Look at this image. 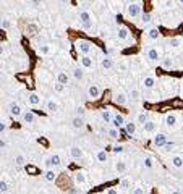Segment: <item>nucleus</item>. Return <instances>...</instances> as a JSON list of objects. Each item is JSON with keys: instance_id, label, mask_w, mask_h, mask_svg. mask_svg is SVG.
<instances>
[{"instance_id": "6ab92c4d", "label": "nucleus", "mask_w": 183, "mask_h": 194, "mask_svg": "<svg viewBox=\"0 0 183 194\" xmlns=\"http://www.w3.org/2000/svg\"><path fill=\"white\" fill-rule=\"evenodd\" d=\"M143 84H144L146 89H152V87L156 86V78H154V76H146L143 79Z\"/></svg>"}, {"instance_id": "b1692460", "label": "nucleus", "mask_w": 183, "mask_h": 194, "mask_svg": "<svg viewBox=\"0 0 183 194\" xmlns=\"http://www.w3.org/2000/svg\"><path fill=\"white\" fill-rule=\"evenodd\" d=\"M128 99H130L131 102H138V100L141 99V92H139L138 89H130V92H128Z\"/></svg>"}, {"instance_id": "72a5a7b5", "label": "nucleus", "mask_w": 183, "mask_h": 194, "mask_svg": "<svg viewBox=\"0 0 183 194\" xmlns=\"http://www.w3.org/2000/svg\"><path fill=\"white\" fill-rule=\"evenodd\" d=\"M57 81L66 86V84H68V74H66L65 71H60L59 74H57Z\"/></svg>"}, {"instance_id": "ddd939ff", "label": "nucleus", "mask_w": 183, "mask_h": 194, "mask_svg": "<svg viewBox=\"0 0 183 194\" xmlns=\"http://www.w3.org/2000/svg\"><path fill=\"white\" fill-rule=\"evenodd\" d=\"M8 110H10V115H12V116H15V118H18V116H21V115H23L21 107L18 105V104H15V102H12V104H10Z\"/></svg>"}, {"instance_id": "8fccbe9b", "label": "nucleus", "mask_w": 183, "mask_h": 194, "mask_svg": "<svg viewBox=\"0 0 183 194\" xmlns=\"http://www.w3.org/2000/svg\"><path fill=\"white\" fill-rule=\"evenodd\" d=\"M133 192H134V194H143V192H144V189H141V188H134V189H133Z\"/></svg>"}, {"instance_id": "603ef678", "label": "nucleus", "mask_w": 183, "mask_h": 194, "mask_svg": "<svg viewBox=\"0 0 183 194\" xmlns=\"http://www.w3.org/2000/svg\"><path fill=\"white\" fill-rule=\"evenodd\" d=\"M3 52H5V48H3L2 44H0V55H3Z\"/></svg>"}, {"instance_id": "20e7f679", "label": "nucleus", "mask_w": 183, "mask_h": 194, "mask_svg": "<svg viewBox=\"0 0 183 194\" xmlns=\"http://www.w3.org/2000/svg\"><path fill=\"white\" fill-rule=\"evenodd\" d=\"M60 163H62V159H60V155H57V154H52L45 159V165L49 168H55V167H59Z\"/></svg>"}, {"instance_id": "5701e85b", "label": "nucleus", "mask_w": 183, "mask_h": 194, "mask_svg": "<svg viewBox=\"0 0 183 194\" xmlns=\"http://www.w3.org/2000/svg\"><path fill=\"white\" fill-rule=\"evenodd\" d=\"M170 162H172V165L175 168H183V157L181 155H173V157L170 159Z\"/></svg>"}, {"instance_id": "f257e3e1", "label": "nucleus", "mask_w": 183, "mask_h": 194, "mask_svg": "<svg viewBox=\"0 0 183 194\" xmlns=\"http://www.w3.org/2000/svg\"><path fill=\"white\" fill-rule=\"evenodd\" d=\"M78 19L81 23V28L86 29V31H89V29L94 28V18H92L91 12H88V10H81L80 15H78Z\"/></svg>"}, {"instance_id": "4be33fe9", "label": "nucleus", "mask_w": 183, "mask_h": 194, "mask_svg": "<svg viewBox=\"0 0 183 194\" xmlns=\"http://www.w3.org/2000/svg\"><path fill=\"white\" fill-rule=\"evenodd\" d=\"M123 126H125V131H127V134L133 136L134 133H136V123H133V121H127Z\"/></svg>"}, {"instance_id": "6e6552de", "label": "nucleus", "mask_w": 183, "mask_h": 194, "mask_svg": "<svg viewBox=\"0 0 183 194\" xmlns=\"http://www.w3.org/2000/svg\"><path fill=\"white\" fill-rule=\"evenodd\" d=\"M54 52V48L50 44H41L39 47H37V55H42V57H47L50 55Z\"/></svg>"}, {"instance_id": "ea45409f", "label": "nucleus", "mask_w": 183, "mask_h": 194, "mask_svg": "<svg viewBox=\"0 0 183 194\" xmlns=\"http://www.w3.org/2000/svg\"><path fill=\"white\" fill-rule=\"evenodd\" d=\"M117 68L120 71H128V63L125 62V60H120L118 63H117Z\"/></svg>"}, {"instance_id": "a18cd8bd", "label": "nucleus", "mask_w": 183, "mask_h": 194, "mask_svg": "<svg viewBox=\"0 0 183 194\" xmlns=\"http://www.w3.org/2000/svg\"><path fill=\"white\" fill-rule=\"evenodd\" d=\"M112 151H113V154H122L125 151V147H123V146H113Z\"/></svg>"}, {"instance_id": "c9c22d12", "label": "nucleus", "mask_w": 183, "mask_h": 194, "mask_svg": "<svg viewBox=\"0 0 183 194\" xmlns=\"http://www.w3.org/2000/svg\"><path fill=\"white\" fill-rule=\"evenodd\" d=\"M107 134L110 136L112 139H118V136H120V133H118V128H117V126H113V128H109V130H107Z\"/></svg>"}, {"instance_id": "58836bf2", "label": "nucleus", "mask_w": 183, "mask_h": 194, "mask_svg": "<svg viewBox=\"0 0 183 194\" xmlns=\"http://www.w3.org/2000/svg\"><path fill=\"white\" fill-rule=\"evenodd\" d=\"M54 91H55V92H59V94H62V92L65 91V84H62V83L57 81V83L54 84Z\"/></svg>"}, {"instance_id": "aec40b11", "label": "nucleus", "mask_w": 183, "mask_h": 194, "mask_svg": "<svg viewBox=\"0 0 183 194\" xmlns=\"http://www.w3.org/2000/svg\"><path fill=\"white\" fill-rule=\"evenodd\" d=\"M107 159H109V154H107V151H97V152H96V160H97L99 163L107 162Z\"/></svg>"}, {"instance_id": "423d86ee", "label": "nucleus", "mask_w": 183, "mask_h": 194, "mask_svg": "<svg viewBox=\"0 0 183 194\" xmlns=\"http://www.w3.org/2000/svg\"><path fill=\"white\" fill-rule=\"evenodd\" d=\"M177 125H178V116L175 113H169L165 115V126L169 130H173V128H177Z\"/></svg>"}, {"instance_id": "864d4df0", "label": "nucleus", "mask_w": 183, "mask_h": 194, "mask_svg": "<svg viewBox=\"0 0 183 194\" xmlns=\"http://www.w3.org/2000/svg\"><path fill=\"white\" fill-rule=\"evenodd\" d=\"M5 146H7V142H5V141H0V147H5Z\"/></svg>"}, {"instance_id": "49530a36", "label": "nucleus", "mask_w": 183, "mask_h": 194, "mask_svg": "<svg viewBox=\"0 0 183 194\" xmlns=\"http://www.w3.org/2000/svg\"><path fill=\"white\" fill-rule=\"evenodd\" d=\"M84 113H86V110L83 109V107H78V109H76V115L78 116H84Z\"/></svg>"}, {"instance_id": "f03ea898", "label": "nucleus", "mask_w": 183, "mask_h": 194, "mask_svg": "<svg viewBox=\"0 0 183 194\" xmlns=\"http://www.w3.org/2000/svg\"><path fill=\"white\" fill-rule=\"evenodd\" d=\"M76 47V52L81 54V55H89L92 52V44L89 41H84V39H80V41L75 42Z\"/></svg>"}, {"instance_id": "0eeeda50", "label": "nucleus", "mask_w": 183, "mask_h": 194, "mask_svg": "<svg viewBox=\"0 0 183 194\" xmlns=\"http://www.w3.org/2000/svg\"><path fill=\"white\" fill-rule=\"evenodd\" d=\"M113 102L117 104V105H127V102H128V95L125 94V92H122V91H118V92H115L113 94Z\"/></svg>"}, {"instance_id": "e433bc0d", "label": "nucleus", "mask_w": 183, "mask_h": 194, "mask_svg": "<svg viewBox=\"0 0 183 194\" xmlns=\"http://www.w3.org/2000/svg\"><path fill=\"white\" fill-rule=\"evenodd\" d=\"M15 163L18 165V167H23V165L26 163V157H24V155H23V154H20V155H16V157H15Z\"/></svg>"}, {"instance_id": "5fc2aeb1", "label": "nucleus", "mask_w": 183, "mask_h": 194, "mask_svg": "<svg viewBox=\"0 0 183 194\" xmlns=\"http://www.w3.org/2000/svg\"><path fill=\"white\" fill-rule=\"evenodd\" d=\"M60 2H62V3H68V2H70V0H60Z\"/></svg>"}, {"instance_id": "de8ad7c7", "label": "nucleus", "mask_w": 183, "mask_h": 194, "mask_svg": "<svg viewBox=\"0 0 183 194\" xmlns=\"http://www.w3.org/2000/svg\"><path fill=\"white\" fill-rule=\"evenodd\" d=\"M7 130V123L5 121H0V133H3Z\"/></svg>"}, {"instance_id": "6e6d98bb", "label": "nucleus", "mask_w": 183, "mask_h": 194, "mask_svg": "<svg viewBox=\"0 0 183 194\" xmlns=\"http://www.w3.org/2000/svg\"><path fill=\"white\" fill-rule=\"evenodd\" d=\"M2 19H3V18H2V15H0V23H2Z\"/></svg>"}, {"instance_id": "9b49d317", "label": "nucleus", "mask_w": 183, "mask_h": 194, "mask_svg": "<svg viewBox=\"0 0 183 194\" xmlns=\"http://www.w3.org/2000/svg\"><path fill=\"white\" fill-rule=\"evenodd\" d=\"M80 63H81V66H83V68L89 70V68H92V66H94V58H92V57H89V55H81Z\"/></svg>"}, {"instance_id": "412c9836", "label": "nucleus", "mask_w": 183, "mask_h": 194, "mask_svg": "<svg viewBox=\"0 0 183 194\" xmlns=\"http://www.w3.org/2000/svg\"><path fill=\"white\" fill-rule=\"evenodd\" d=\"M101 66L104 68V70H110V68H113V60L110 57H104L101 60Z\"/></svg>"}, {"instance_id": "9d476101", "label": "nucleus", "mask_w": 183, "mask_h": 194, "mask_svg": "<svg viewBox=\"0 0 183 194\" xmlns=\"http://www.w3.org/2000/svg\"><path fill=\"white\" fill-rule=\"evenodd\" d=\"M154 146H157V147H164L167 142V136L164 134V133H157L156 136H154V139H152Z\"/></svg>"}, {"instance_id": "79ce46f5", "label": "nucleus", "mask_w": 183, "mask_h": 194, "mask_svg": "<svg viewBox=\"0 0 183 194\" xmlns=\"http://www.w3.org/2000/svg\"><path fill=\"white\" fill-rule=\"evenodd\" d=\"M0 26H2L3 29H10V28H12V21H10L8 18H3L2 23H0Z\"/></svg>"}, {"instance_id": "1a4fd4ad", "label": "nucleus", "mask_w": 183, "mask_h": 194, "mask_svg": "<svg viewBox=\"0 0 183 194\" xmlns=\"http://www.w3.org/2000/svg\"><path fill=\"white\" fill-rule=\"evenodd\" d=\"M88 95H89V99H99V95H101V89H99V86L97 84H89L88 87Z\"/></svg>"}, {"instance_id": "c85d7f7f", "label": "nucleus", "mask_w": 183, "mask_h": 194, "mask_svg": "<svg viewBox=\"0 0 183 194\" xmlns=\"http://www.w3.org/2000/svg\"><path fill=\"white\" fill-rule=\"evenodd\" d=\"M73 78H75L76 81H81L83 78H84V71H83V68H80V66L73 68Z\"/></svg>"}, {"instance_id": "2f4dec72", "label": "nucleus", "mask_w": 183, "mask_h": 194, "mask_svg": "<svg viewBox=\"0 0 183 194\" xmlns=\"http://www.w3.org/2000/svg\"><path fill=\"white\" fill-rule=\"evenodd\" d=\"M159 36H160V33H159V29H157V28H151L149 31H148V37L152 39V41L159 39Z\"/></svg>"}, {"instance_id": "f3484780", "label": "nucleus", "mask_w": 183, "mask_h": 194, "mask_svg": "<svg viewBox=\"0 0 183 194\" xmlns=\"http://www.w3.org/2000/svg\"><path fill=\"white\" fill-rule=\"evenodd\" d=\"M71 126L75 130H81V128H84V120H83V116H78L76 115L75 118L71 120Z\"/></svg>"}, {"instance_id": "3c124183", "label": "nucleus", "mask_w": 183, "mask_h": 194, "mask_svg": "<svg viewBox=\"0 0 183 194\" xmlns=\"http://www.w3.org/2000/svg\"><path fill=\"white\" fill-rule=\"evenodd\" d=\"M164 147H165V151H170V149L173 147V144H172V142H170V144H169V142H165V146H164Z\"/></svg>"}, {"instance_id": "7ed1b4c3", "label": "nucleus", "mask_w": 183, "mask_h": 194, "mask_svg": "<svg viewBox=\"0 0 183 194\" xmlns=\"http://www.w3.org/2000/svg\"><path fill=\"white\" fill-rule=\"evenodd\" d=\"M141 2H133V3H130L128 7H127V15L130 16V18H138L139 15H141Z\"/></svg>"}, {"instance_id": "a878e982", "label": "nucleus", "mask_w": 183, "mask_h": 194, "mask_svg": "<svg viewBox=\"0 0 183 194\" xmlns=\"http://www.w3.org/2000/svg\"><path fill=\"white\" fill-rule=\"evenodd\" d=\"M115 170H117L118 173H125L128 170V165L125 160H118V162H115Z\"/></svg>"}, {"instance_id": "a19ab883", "label": "nucleus", "mask_w": 183, "mask_h": 194, "mask_svg": "<svg viewBox=\"0 0 183 194\" xmlns=\"http://www.w3.org/2000/svg\"><path fill=\"white\" fill-rule=\"evenodd\" d=\"M146 121H148V113H146V112H141V113L138 115V123L144 125Z\"/></svg>"}, {"instance_id": "f704fd0d", "label": "nucleus", "mask_w": 183, "mask_h": 194, "mask_svg": "<svg viewBox=\"0 0 183 194\" xmlns=\"http://www.w3.org/2000/svg\"><path fill=\"white\" fill-rule=\"evenodd\" d=\"M162 66L165 68V70L172 68V66H173V58H172V57H164V58H162Z\"/></svg>"}, {"instance_id": "473e14b6", "label": "nucleus", "mask_w": 183, "mask_h": 194, "mask_svg": "<svg viewBox=\"0 0 183 194\" xmlns=\"http://www.w3.org/2000/svg\"><path fill=\"white\" fill-rule=\"evenodd\" d=\"M44 178H45V181H55V178H57V173L52 170V168H49L45 173H44Z\"/></svg>"}, {"instance_id": "c756f323", "label": "nucleus", "mask_w": 183, "mask_h": 194, "mask_svg": "<svg viewBox=\"0 0 183 194\" xmlns=\"http://www.w3.org/2000/svg\"><path fill=\"white\" fill-rule=\"evenodd\" d=\"M181 44H183V39L181 37H172V39H169V45L173 47V48H178Z\"/></svg>"}, {"instance_id": "cd10ccee", "label": "nucleus", "mask_w": 183, "mask_h": 194, "mask_svg": "<svg viewBox=\"0 0 183 194\" xmlns=\"http://www.w3.org/2000/svg\"><path fill=\"white\" fill-rule=\"evenodd\" d=\"M34 120H36V115H34L33 112L26 110V112L23 113V121H24V123H34Z\"/></svg>"}, {"instance_id": "a211bd4d", "label": "nucleus", "mask_w": 183, "mask_h": 194, "mask_svg": "<svg viewBox=\"0 0 183 194\" xmlns=\"http://www.w3.org/2000/svg\"><path fill=\"white\" fill-rule=\"evenodd\" d=\"M101 116H102V120L105 121V123H110L112 121V118H113V115H112V112H110V109H102V112H101Z\"/></svg>"}, {"instance_id": "39448f33", "label": "nucleus", "mask_w": 183, "mask_h": 194, "mask_svg": "<svg viewBox=\"0 0 183 194\" xmlns=\"http://www.w3.org/2000/svg\"><path fill=\"white\" fill-rule=\"evenodd\" d=\"M146 58L151 62H157L159 58H160V50L156 47H149L148 50H146Z\"/></svg>"}, {"instance_id": "f8f14e48", "label": "nucleus", "mask_w": 183, "mask_h": 194, "mask_svg": "<svg viewBox=\"0 0 183 194\" xmlns=\"http://www.w3.org/2000/svg\"><path fill=\"white\" fill-rule=\"evenodd\" d=\"M45 110L49 113H57L59 112V102H57L55 99H49L45 104Z\"/></svg>"}, {"instance_id": "37998d69", "label": "nucleus", "mask_w": 183, "mask_h": 194, "mask_svg": "<svg viewBox=\"0 0 183 194\" xmlns=\"http://www.w3.org/2000/svg\"><path fill=\"white\" fill-rule=\"evenodd\" d=\"M7 191H8V183L5 180H2L0 181V192H7Z\"/></svg>"}, {"instance_id": "4468645a", "label": "nucleus", "mask_w": 183, "mask_h": 194, "mask_svg": "<svg viewBox=\"0 0 183 194\" xmlns=\"http://www.w3.org/2000/svg\"><path fill=\"white\" fill-rule=\"evenodd\" d=\"M117 37H118V41H127L130 37V29L127 26H120L117 31Z\"/></svg>"}, {"instance_id": "13d9d810", "label": "nucleus", "mask_w": 183, "mask_h": 194, "mask_svg": "<svg viewBox=\"0 0 183 194\" xmlns=\"http://www.w3.org/2000/svg\"><path fill=\"white\" fill-rule=\"evenodd\" d=\"M178 2H180V3H183V0H178Z\"/></svg>"}, {"instance_id": "09e8293b", "label": "nucleus", "mask_w": 183, "mask_h": 194, "mask_svg": "<svg viewBox=\"0 0 183 194\" xmlns=\"http://www.w3.org/2000/svg\"><path fill=\"white\" fill-rule=\"evenodd\" d=\"M122 188H130V181L128 180H122Z\"/></svg>"}, {"instance_id": "bb28decb", "label": "nucleus", "mask_w": 183, "mask_h": 194, "mask_svg": "<svg viewBox=\"0 0 183 194\" xmlns=\"http://www.w3.org/2000/svg\"><path fill=\"white\" fill-rule=\"evenodd\" d=\"M28 100H29L31 105H39V104H41V95L36 94V92H31L29 97H28Z\"/></svg>"}, {"instance_id": "c03bdc74", "label": "nucleus", "mask_w": 183, "mask_h": 194, "mask_svg": "<svg viewBox=\"0 0 183 194\" xmlns=\"http://www.w3.org/2000/svg\"><path fill=\"white\" fill-rule=\"evenodd\" d=\"M141 19H143L144 24H149V23H151V15H149V13H144V15L141 16Z\"/></svg>"}, {"instance_id": "4d7b16f0", "label": "nucleus", "mask_w": 183, "mask_h": 194, "mask_svg": "<svg viewBox=\"0 0 183 194\" xmlns=\"http://www.w3.org/2000/svg\"><path fill=\"white\" fill-rule=\"evenodd\" d=\"M181 95H183V86H181Z\"/></svg>"}, {"instance_id": "7c9ffc66", "label": "nucleus", "mask_w": 183, "mask_h": 194, "mask_svg": "<svg viewBox=\"0 0 183 194\" xmlns=\"http://www.w3.org/2000/svg\"><path fill=\"white\" fill-rule=\"evenodd\" d=\"M112 123L117 126V128H120V126L125 125V118H123V115H113V118H112Z\"/></svg>"}, {"instance_id": "dca6fc26", "label": "nucleus", "mask_w": 183, "mask_h": 194, "mask_svg": "<svg viewBox=\"0 0 183 194\" xmlns=\"http://www.w3.org/2000/svg\"><path fill=\"white\" fill-rule=\"evenodd\" d=\"M70 155L73 159H81L84 155V152H83V149L80 147V146H71L70 147Z\"/></svg>"}, {"instance_id": "4c0bfd02", "label": "nucleus", "mask_w": 183, "mask_h": 194, "mask_svg": "<svg viewBox=\"0 0 183 194\" xmlns=\"http://www.w3.org/2000/svg\"><path fill=\"white\" fill-rule=\"evenodd\" d=\"M143 167H144V168H152V167H154V160H152L151 157L143 159Z\"/></svg>"}, {"instance_id": "2eb2a0df", "label": "nucleus", "mask_w": 183, "mask_h": 194, "mask_svg": "<svg viewBox=\"0 0 183 194\" xmlns=\"http://www.w3.org/2000/svg\"><path fill=\"white\" fill-rule=\"evenodd\" d=\"M143 130L146 131V133H156V130H157V123L154 121V120H148L146 123L143 125Z\"/></svg>"}, {"instance_id": "393cba45", "label": "nucleus", "mask_w": 183, "mask_h": 194, "mask_svg": "<svg viewBox=\"0 0 183 194\" xmlns=\"http://www.w3.org/2000/svg\"><path fill=\"white\" fill-rule=\"evenodd\" d=\"M86 181H88V178H86V173H83V171L75 173V183H76V184H86Z\"/></svg>"}]
</instances>
